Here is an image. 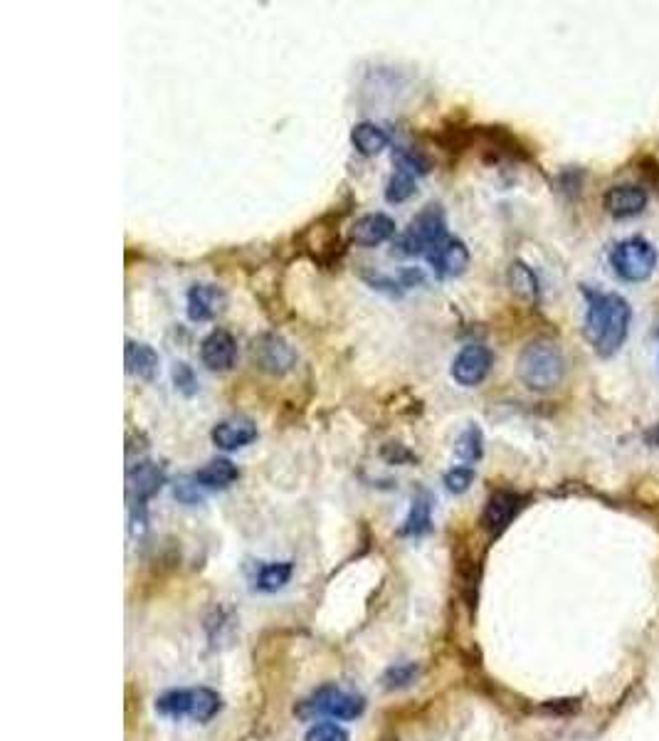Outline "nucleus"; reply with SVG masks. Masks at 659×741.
<instances>
[{"label": "nucleus", "mask_w": 659, "mask_h": 741, "mask_svg": "<svg viewBox=\"0 0 659 741\" xmlns=\"http://www.w3.org/2000/svg\"><path fill=\"white\" fill-rule=\"evenodd\" d=\"M237 477H240V470H237L235 462L218 457V460H210L208 465L200 467L193 475V480L198 482V487H203V490H225V487L237 482Z\"/></svg>", "instance_id": "f3484780"}, {"label": "nucleus", "mask_w": 659, "mask_h": 741, "mask_svg": "<svg viewBox=\"0 0 659 741\" xmlns=\"http://www.w3.org/2000/svg\"><path fill=\"white\" fill-rule=\"evenodd\" d=\"M388 741H398V739H388Z\"/></svg>", "instance_id": "473e14b6"}, {"label": "nucleus", "mask_w": 659, "mask_h": 741, "mask_svg": "<svg viewBox=\"0 0 659 741\" xmlns=\"http://www.w3.org/2000/svg\"><path fill=\"white\" fill-rule=\"evenodd\" d=\"M521 509H524V497H521V494L509 490L494 492L492 497L487 499V504H484L482 529L487 534L499 536L511 522H514V517Z\"/></svg>", "instance_id": "6e6552de"}, {"label": "nucleus", "mask_w": 659, "mask_h": 741, "mask_svg": "<svg viewBox=\"0 0 659 741\" xmlns=\"http://www.w3.org/2000/svg\"><path fill=\"white\" fill-rule=\"evenodd\" d=\"M647 201H650V196H647L645 188L637 186V183H622V186H613V188H608L603 196L605 210H608V213L618 220L635 218V215H640L642 210L647 208Z\"/></svg>", "instance_id": "9b49d317"}, {"label": "nucleus", "mask_w": 659, "mask_h": 741, "mask_svg": "<svg viewBox=\"0 0 659 741\" xmlns=\"http://www.w3.org/2000/svg\"><path fill=\"white\" fill-rule=\"evenodd\" d=\"M506 282H509V289L521 299V302L536 304L541 297V285L536 272L531 270L526 262L514 260L509 265V272H506Z\"/></svg>", "instance_id": "a211bd4d"}, {"label": "nucleus", "mask_w": 659, "mask_h": 741, "mask_svg": "<svg viewBox=\"0 0 659 741\" xmlns=\"http://www.w3.org/2000/svg\"><path fill=\"white\" fill-rule=\"evenodd\" d=\"M225 307V292L218 285H193L186 294V314L191 322H210Z\"/></svg>", "instance_id": "f8f14e48"}, {"label": "nucleus", "mask_w": 659, "mask_h": 741, "mask_svg": "<svg viewBox=\"0 0 659 741\" xmlns=\"http://www.w3.org/2000/svg\"><path fill=\"white\" fill-rule=\"evenodd\" d=\"M237 359V341L230 331L213 329L200 341V361L210 371H230Z\"/></svg>", "instance_id": "9d476101"}, {"label": "nucleus", "mask_w": 659, "mask_h": 741, "mask_svg": "<svg viewBox=\"0 0 659 741\" xmlns=\"http://www.w3.org/2000/svg\"><path fill=\"white\" fill-rule=\"evenodd\" d=\"M455 453L460 460L465 462H477L482 460L484 455V435H482V428L479 425H467L465 430H462V435L457 438V445H455Z\"/></svg>", "instance_id": "5701e85b"}, {"label": "nucleus", "mask_w": 659, "mask_h": 741, "mask_svg": "<svg viewBox=\"0 0 659 741\" xmlns=\"http://www.w3.org/2000/svg\"><path fill=\"white\" fill-rule=\"evenodd\" d=\"M351 144L361 156H378L390 146V136L383 126L361 122L351 129Z\"/></svg>", "instance_id": "6ab92c4d"}, {"label": "nucleus", "mask_w": 659, "mask_h": 741, "mask_svg": "<svg viewBox=\"0 0 659 741\" xmlns=\"http://www.w3.org/2000/svg\"><path fill=\"white\" fill-rule=\"evenodd\" d=\"M427 260H430L432 270H435L437 277H442V280H447V277H460L469 267V250L462 240L452 238L437 247Z\"/></svg>", "instance_id": "2eb2a0df"}, {"label": "nucleus", "mask_w": 659, "mask_h": 741, "mask_svg": "<svg viewBox=\"0 0 659 741\" xmlns=\"http://www.w3.org/2000/svg\"><path fill=\"white\" fill-rule=\"evenodd\" d=\"M588 312H585V339L603 359L613 356L625 344L630 331L632 307L625 297L615 292H585Z\"/></svg>", "instance_id": "f257e3e1"}, {"label": "nucleus", "mask_w": 659, "mask_h": 741, "mask_svg": "<svg viewBox=\"0 0 659 741\" xmlns=\"http://www.w3.org/2000/svg\"><path fill=\"white\" fill-rule=\"evenodd\" d=\"M363 709H366V700L361 695H351V692L339 690L334 685L319 687L314 695L302 700L294 707V714L304 722L316 717H331L339 719V722H349V719L361 717Z\"/></svg>", "instance_id": "20e7f679"}, {"label": "nucleus", "mask_w": 659, "mask_h": 741, "mask_svg": "<svg viewBox=\"0 0 659 741\" xmlns=\"http://www.w3.org/2000/svg\"><path fill=\"white\" fill-rule=\"evenodd\" d=\"M615 272L627 282H645L650 280L657 267V250L650 240L645 238H627L615 245L610 255Z\"/></svg>", "instance_id": "39448f33"}, {"label": "nucleus", "mask_w": 659, "mask_h": 741, "mask_svg": "<svg viewBox=\"0 0 659 741\" xmlns=\"http://www.w3.org/2000/svg\"><path fill=\"white\" fill-rule=\"evenodd\" d=\"M252 359L262 371L272 373V376H284L297 364V354L289 346V341L274 331H265V334L257 336L255 346H252Z\"/></svg>", "instance_id": "423d86ee"}, {"label": "nucleus", "mask_w": 659, "mask_h": 741, "mask_svg": "<svg viewBox=\"0 0 659 741\" xmlns=\"http://www.w3.org/2000/svg\"><path fill=\"white\" fill-rule=\"evenodd\" d=\"M420 173L408 166L395 164V173L390 176L386 186V201L388 203H405L415 193V183H418Z\"/></svg>", "instance_id": "412c9836"}, {"label": "nucleus", "mask_w": 659, "mask_h": 741, "mask_svg": "<svg viewBox=\"0 0 659 741\" xmlns=\"http://www.w3.org/2000/svg\"><path fill=\"white\" fill-rule=\"evenodd\" d=\"M166 482V472L154 462H139L129 467L126 475V490H129L131 509H144L146 499H151Z\"/></svg>", "instance_id": "1a4fd4ad"}, {"label": "nucleus", "mask_w": 659, "mask_h": 741, "mask_svg": "<svg viewBox=\"0 0 659 741\" xmlns=\"http://www.w3.org/2000/svg\"><path fill=\"white\" fill-rule=\"evenodd\" d=\"M420 667L415 662H405V665H395L383 675V687L386 690H403V687L413 685L415 677H418Z\"/></svg>", "instance_id": "a878e982"}, {"label": "nucleus", "mask_w": 659, "mask_h": 741, "mask_svg": "<svg viewBox=\"0 0 659 741\" xmlns=\"http://www.w3.org/2000/svg\"><path fill=\"white\" fill-rule=\"evenodd\" d=\"M210 440H213L215 448H220V450H240V448H245V445L255 443L257 425L252 423L250 418L235 415V418L220 420V423L213 428V433H210Z\"/></svg>", "instance_id": "ddd939ff"}, {"label": "nucleus", "mask_w": 659, "mask_h": 741, "mask_svg": "<svg viewBox=\"0 0 659 741\" xmlns=\"http://www.w3.org/2000/svg\"><path fill=\"white\" fill-rule=\"evenodd\" d=\"M395 235V220L386 213H368L361 215L351 225V243L361 247L383 245Z\"/></svg>", "instance_id": "4468645a"}, {"label": "nucleus", "mask_w": 659, "mask_h": 741, "mask_svg": "<svg viewBox=\"0 0 659 741\" xmlns=\"http://www.w3.org/2000/svg\"><path fill=\"white\" fill-rule=\"evenodd\" d=\"M637 168H640V176L645 178L647 186L659 188V161L657 159H652V156H642Z\"/></svg>", "instance_id": "c756f323"}, {"label": "nucleus", "mask_w": 659, "mask_h": 741, "mask_svg": "<svg viewBox=\"0 0 659 741\" xmlns=\"http://www.w3.org/2000/svg\"><path fill=\"white\" fill-rule=\"evenodd\" d=\"M188 702H191V690H171L156 700V712L163 717L183 719L188 717Z\"/></svg>", "instance_id": "393cba45"}, {"label": "nucleus", "mask_w": 659, "mask_h": 741, "mask_svg": "<svg viewBox=\"0 0 659 741\" xmlns=\"http://www.w3.org/2000/svg\"><path fill=\"white\" fill-rule=\"evenodd\" d=\"M430 527H432V499L427 492H418L413 497V504H410V512L408 517H405L400 534L423 536L430 532Z\"/></svg>", "instance_id": "aec40b11"}, {"label": "nucleus", "mask_w": 659, "mask_h": 741, "mask_svg": "<svg viewBox=\"0 0 659 741\" xmlns=\"http://www.w3.org/2000/svg\"><path fill=\"white\" fill-rule=\"evenodd\" d=\"M173 381H176L178 391H183L186 396H193L195 388H198V381H195L191 366L188 364H176V369H173Z\"/></svg>", "instance_id": "c85d7f7f"}, {"label": "nucleus", "mask_w": 659, "mask_h": 741, "mask_svg": "<svg viewBox=\"0 0 659 741\" xmlns=\"http://www.w3.org/2000/svg\"><path fill=\"white\" fill-rule=\"evenodd\" d=\"M223 702H220L218 692L208 690V687H198V690H191V702H188V717L195 719V722H210L215 714L220 712Z\"/></svg>", "instance_id": "4be33fe9"}, {"label": "nucleus", "mask_w": 659, "mask_h": 741, "mask_svg": "<svg viewBox=\"0 0 659 741\" xmlns=\"http://www.w3.org/2000/svg\"><path fill=\"white\" fill-rule=\"evenodd\" d=\"M447 240V215L440 203H430L410 220L408 228L393 245V255L400 257H418L437 250Z\"/></svg>", "instance_id": "7ed1b4c3"}, {"label": "nucleus", "mask_w": 659, "mask_h": 741, "mask_svg": "<svg viewBox=\"0 0 659 741\" xmlns=\"http://www.w3.org/2000/svg\"><path fill=\"white\" fill-rule=\"evenodd\" d=\"M494 366V354L484 344H467L462 346L460 354L452 361V378H455L460 386L474 388L489 376Z\"/></svg>", "instance_id": "0eeeda50"}, {"label": "nucleus", "mask_w": 659, "mask_h": 741, "mask_svg": "<svg viewBox=\"0 0 659 741\" xmlns=\"http://www.w3.org/2000/svg\"><path fill=\"white\" fill-rule=\"evenodd\" d=\"M516 373L529 391H553L561 386L566 376V359H563L561 346L551 339L529 341L516 359Z\"/></svg>", "instance_id": "f03ea898"}, {"label": "nucleus", "mask_w": 659, "mask_h": 741, "mask_svg": "<svg viewBox=\"0 0 659 741\" xmlns=\"http://www.w3.org/2000/svg\"><path fill=\"white\" fill-rule=\"evenodd\" d=\"M176 497L181 499V502H186V504L200 502L198 482H195V480H181V482H178V485H176Z\"/></svg>", "instance_id": "7c9ffc66"}, {"label": "nucleus", "mask_w": 659, "mask_h": 741, "mask_svg": "<svg viewBox=\"0 0 659 741\" xmlns=\"http://www.w3.org/2000/svg\"><path fill=\"white\" fill-rule=\"evenodd\" d=\"M472 482H474L472 467H452V470L445 475V487H447V492H452V494L467 492Z\"/></svg>", "instance_id": "cd10ccee"}, {"label": "nucleus", "mask_w": 659, "mask_h": 741, "mask_svg": "<svg viewBox=\"0 0 659 741\" xmlns=\"http://www.w3.org/2000/svg\"><path fill=\"white\" fill-rule=\"evenodd\" d=\"M124 359H126V373H129V376L144 378V381H151V378L156 376L158 354L154 351V346L129 339L124 349Z\"/></svg>", "instance_id": "dca6fc26"}, {"label": "nucleus", "mask_w": 659, "mask_h": 741, "mask_svg": "<svg viewBox=\"0 0 659 741\" xmlns=\"http://www.w3.org/2000/svg\"><path fill=\"white\" fill-rule=\"evenodd\" d=\"M423 282H425V275L420 270H415V267L400 272V287H415V285H423Z\"/></svg>", "instance_id": "2f4dec72"}, {"label": "nucleus", "mask_w": 659, "mask_h": 741, "mask_svg": "<svg viewBox=\"0 0 659 741\" xmlns=\"http://www.w3.org/2000/svg\"><path fill=\"white\" fill-rule=\"evenodd\" d=\"M292 561H279V564H265L262 566L260 576H257V586L262 591H279L282 586H287L289 578H292Z\"/></svg>", "instance_id": "b1692460"}, {"label": "nucleus", "mask_w": 659, "mask_h": 741, "mask_svg": "<svg viewBox=\"0 0 659 741\" xmlns=\"http://www.w3.org/2000/svg\"><path fill=\"white\" fill-rule=\"evenodd\" d=\"M304 741H349V732L344 727H339V724L324 722L311 727Z\"/></svg>", "instance_id": "bb28decb"}]
</instances>
